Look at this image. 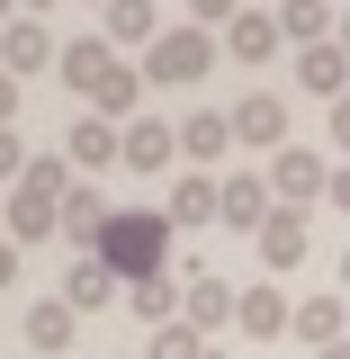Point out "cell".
I'll return each instance as SVG.
<instances>
[{
	"mask_svg": "<svg viewBox=\"0 0 350 359\" xmlns=\"http://www.w3.org/2000/svg\"><path fill=\"white\" fill-rule=\"evenodd\" d=\"M81 180H72V162L63 153H36L27 162V180L9 189V207H0V224H9V243H54L63 233V198H72Z\"/></svg>",
	"mask_w": 350,
	"mask_h": 359,
	"instance_id": "1",
	"label": "cell"
},
{
	"mask_svg": "<svg viewBox=\"0 0 350 359\" xmlns=\"http://www.w3.org/2000/svg\"><path fill=\"white\" fill-rule=\"evenodd\" d=\"M171 233H180V224L162 216V207H117V216L99 224L90 252L117 269V278H153V269H171Z\"/></svg>",
	"mask_w": 350,
	"mask_h": 359,
	"instance_id": "2",
	"label": "cell"
},
{
	"mask_svg": "<svg viewBox=\"0 0 350 359\" xmlns=\"http://www.w3.org/2000/svg\"><path fill=\"white\" fill-rule=\"evenodd\" d=\"M224 36L216 27H162V45L144 54V81H171V90H198L207 72H216Z\"/></svg>",
	"mask_w": 350,
	"mask_h": 359,
	"instance_id": "3",
	"label": "cell"
},
{
	"mask_svg": "<svg viewBox=\"0 0 350 359\" xmlns=\"http://www.w3.org/2000/svg\"><path fill=\"white\" fill-rule=\"evenodd\" d=\"M269 198H278V207H323V198H332V162H323L314 144H278V153H269Z\"/></svg>",
	"mask_w": 350,
	"mask_h": 359,
	"instance_id": "4",
	"label": "cell"
},
{
	"mask_svg": "<svg viewBox=\"0 0 350 359\" xmlns=\"http://www.w3.org/2000/svg\"><path fill=\"white\" fill-rule=\"evenodd\" d=\"M63 162H72V171H108V162H126L117 117H99V108H90V117H72V126H63Z\"/></svg>",
	"mask_w": 350,
	"mask_h": 359,
	"instance_id": "5",
	"label": "cell"
},
{
	"mask_svg": "<svg viewBox=\"0 0 350 359\" xmlns=\"http://www.w3.org/2000/svg\"><path fill=\"white\" fill-rule=\"evenodd\" d=\"M54 63H63V45H54L45 18H9V27H0V72L27 81V72H54Z\"/></svg>",
	"mask_w": 350,
	"mask_h": 359,
	"instance_id": "6",
	"label": "cell"
},
{
	"mask_svg": "<svg viewBox=\"0 0 350 359\" xmlns=\"http://www.w3.org/2000/svg\"><path fill=\"white\" fill-rule=\"evenodd\" d=\"M261 243V269L269 278H288V269H306V243H314V224H306V207H278V216L252 233Z\"/></svg>",
	"mask_w": 350,
	"mask_h": 359,
	"instance_id": "7",
	"label": "cell"
},
{
	"mask_svg": "<svg viewBox=\"0 0 350 359\" xmlns=\"http://www.w3.org/2000/svg\"><path fill=\"white\" fill-rule=\"evenodd\" d=\"M234 332H243V341H278V332H297V306L278 297V278L243 287V306H234Z\"/></svg>",
	"mask_w": 350,
	"mask_h": 359,
	"instance_id": "8",
	"label": "cell"
},
{
	"mask_svg": "<svg viewBox=\"0 0 350 359\" xmlns=\"http://www.w3.org/2000/svg\"><path fill=\"white\" fill-rule=\"evenodd\" d=\"M224 153H234V108H189V117H180V162H189V171H207V162H224Z\"/></svg>",
	"mask_w": 350,
	"mask_h": 359,
	"instance_id": "9",
	"label": "cell"
},
{
	"mask_svg": "<svg viewBox=\"0 0 350 359\" xmlns=\"http://www.w3.org/2000/svg\"><path fill=\"white\" fill-rule=\"evenodd\" d=\"M234 144H252V153H278V144H288V99H278V90H252V99L234 108Z\"/></svg>",
	"mask_w": 350,
	"mask_h": 359,
	"instance_id": "10",
	"label": "cell"
},
{
	"mask_svg": "<svg viewBox=\"0 0 350 359\" xmlns=\"http://www.w3.org/2000/svg\"><path fill=\"white\" fill-rule=\"evenodd\" d=\"M99 36L117 45V54H126V45L153 54V45H162V9H153V0H108V9H99Z\"/></svg>",
	"mask_w": 350,
	"mask_h": 359,
	"instance_id": "11",
	"label": "cell"
},
{
	"mask_svg": "<svg viewBox=\"0 0 350 359\" xmlns=\"http://www.w3.org/2000/svg\"><path fill=\"white\" fill-rule=\"evenodd\" d=\"M278 45H288L278 9H243V18L224 27V54H234V63H278Z\"/></svg>",
	"mask_w": 350,
	"mask_h": 359,
	"instance_id": "12",
	"label": "cell"
},
{
	"mask_svg": "<svg viewBox=\"0 0 350 359\" xmlns=\"http://www.w3.org/2000/svg\"><path fill=\"white\" fill-rule=\"evenodd\" d=\"M117 287H126V278L99 261V252H72V269H63V306H72V314H99Z\"/></svg>",
	"mask_w": 350,
	"mask_h": 359,
	"instance_id": "13",
	"label": "cell"
},
{
	"mask_svg": "<svg viewBox=\"0 0 350 359\" xmlns=\"http://www.w3.org/2000/svg\"><path fill=\"white\" fill-rule=\"evenodd\" d=\"M54 72H63V90H81V99H99V81L117 72V45H108V36H72Z\"/></svg>",
	"mask_w": 350,
	"mask_h": 359,
	"instance_id": "14",
	"label": "cell"
},
{
	"mask_svg": "<svg viewBox=\"0 0 350 359\" xmlns=\"http://www.w3.org/2000/svg\"><path fill=\"white\" fill-rule=\"evenodd\" d=\"M234 306H243V287H224V278H189V297H180V323H198V332H224L234 323Z\"/></svg>",
	"mask_w": 350,
	"mask_h": 359,
	"instance_id": "15",
	"label": "cell"
},
{
	"mask_svg": "<svg viewBox=\"0 0 350 359\" xmlns=\"http://www.w3.org/2000/svg\"><path fill=\"white\" fill-rule=\"evenodd\" d=\"M171 162H180V126H162V117H135V126H126V171L153 180V171H171Z\"/></svg>",
	"mask_w": 350,
	"mask_h": 359,
	"instance_id": "16",
	"label": "cell"
},
{
	"mask_svg": "<svg viewBox=\"0 0 350 359\" xmlns=\"http://www.w3.org/2000/svg\"><path fill=\"white\" fill-rule=\"evenodd\" d=\"M297 81H306L314 99H350V54H342V36H332V45H297Z\"/></svg>",
	"mask_w": 350,
	"mask_h": 359,
	"instance_id": "17",
	"label": "cell"
},
{
	"mask_svg": "<svg viewBox=\"0 0 350 359\" xmlns=\"http://www.w3.org/2000/svg\"><path fill=\"white\" fill-rule=\"evenodd\" d=\"M171 224H224V180H207V171H189V180H171V207H162Z\"/></svg>",
	"mask_w": 350,
	"mask_h": 359,
	"instance_id": "18",
	"label": "cell"
},
{
	"mask_svg": "<svg viewBox=\"0 0 350 359\" xmlns=\"http://www.w3.org/2000/svg\"><path fill=\"white\" fill-rule=\"evenodd\" d=\"M269 216H278L269 180H252V171H234V180H224V224H234V233H261Z\"/></svg>",
	"mask_w": 350,
	"mask_h": 359,
	"instance_id": "19",
	"label": "cell"
},
{
	"mask_svg": "<svg viewBox=\"0 0 350 359\" xmlns=\"http://www.w3.org/2000/svg\"><path fill=\"white\" fill-rule=\"evenodd\" d=\"M72 332H81V314L63 306V297L27 306V351H36V359H63V351H72Z\"/></svg>",
	"mask_w": 350,
	"mask_h": 359,
	"instance_id": "20",
	"label": "cell"
},
{
	"mask_svg": "<svg viewBox=\"0 0 350 359\" xmlns=\"http://www.w3.org/2000/svg\"><path fill=\"white\" fill-rule=\"evenodd\" d=\"M342 314H350V297H342V287L306 297V306H297V341H306V351H332V341H350V332H342Z\"/></svg>",
	"mask_w": 350,
	"mask_h": 359,
	"instance_id": "21",
	"label": "cell"
},
{
	"mask_svg": "<svg viewBox=\"0 0 350 359\" xmlns=\"http://www.w3.org/2000/svg\"><path fill=\"white\" fill-rule=\"evenodd\" d=\"M180 297H189V287H180L171 269H153V278H126V306L144 314L153 332H162V323H180Z\"/></svg>",
	"mask_w": 350,
	"mask_h": 359,
	"instance_id": "22",
	"label": "cell"
},
{
	"mask_svg": "<svg viewBox=\"0 0 350 359\" xmlns=\"http://www.w3.org/2000/svg\"><path fill=\"white\" fill-rule=\"evenodd\" d=\"M90 108H99V117H144V63H117V72H108V81H99V99H90Z\"/></svg>",
	"mask_w": 350,
	"mask_h": 359,
	"instance_id": "23",
	"label": "cell"
},
{
	"mask_svg": "<svg viewBox=\"0 0 350 359\" xmlns=\"http://www.w3.org/2000/svg\"><path fill=\"white\" fill-rule=\"evenodd\" d=\"M288 45H332V0H278Z\"/></svg>",
	"mask_w": 350,
	"mask_h": 359,
	"instance_id": "24",
	"label": "cell"
},
{
	"mask_svg": "<svg viewBox=\"0 0 350 359\" xmlns=\"http://www.w3.org/2000/svg\"><path fill=\"white\" fill-rule=\"evenodd\" d=\"M144 359H207V332H198V323H162Z\"/></svg>",
	"mask_w": 350,
	"mask_h": 359,
	"instance_id": "25",
	"label": "cell"
},
{
	"mask_svg": "<svg viewBox=\"0 0 350 359\" xmlns=\"http://www.w3.org/2000/svg\"><path fill=\"white\" fill-rule=\"evenodd\" d=\"M27 162H36V153H27V144H18V135L0 126V189H18V180H27Z\"/></svg>",
	"mask_w": 350,
	"mask_h": 359,
	"instance_id": "26",
	"label": "cell"
},
{
	"mask_svg": "<svg viewBox=\"0 0 350 359\" xmlns=\"http://www.w3.org/2000/svg\"><path fill=\"white\" fill-rule=\"evenodd\" d=\"M234 18H243V0H189V27H216V36H224Z\"/></svg>",
	"mask_w": 350,
	"mask_h": 359,
	"instance_id": "27",
	"label": "cell"
},
{
	"mask_svg": "<svg viewBox=\"0 0 350 359\" xmlns=\"http://www.w3.org/2000/svg\"><path fill=\"white\" fill-rule=\"evenodd\" d=\"M332 153L350 162V99H332Z\"/></svg>",
	"mask_w": 350,
	"mask_h": 359,
	"instance_id": "28",
	"label": "cell"
},
{
	"mask_svg": "<svg viewBox=\"0 0 350 359\" xmlns=\"http://www.w3.org/2000/svg\"><path fill=\"white\" fill-rule=\"evenodd\" d=\"M323 207H342V216H350V162H332V198H323Z\"/></svg>",
	"mask_w": 350,
	"mask_h": 359,
	"instance_id": "29",
	"label": "cell"
},
{
	"mask_svg": "<svg viewBox=\"0 0 350 359\" xmlns=\"http://www.w3.org/2000/svg\"><path fill=\"white\" fill-rule=\"evenodd\" d=\"M18 117V72H0V126Z\"/></svg>",
	"mask_w": 350,
	"mask_h": 359,
	"instance_id": "30",
	"label": "cell"
},
{
	"mask_svg": "<svg viewBox=\"0 0 350 359\" xmlns=\"http://www.w3.org/2000/svg\"><path fill=\"white\" fill-rule=\"evenodd\" d=\"M9 278H18V243L0 233V287H9Z\"/></svg>",
	"mask_w": 350,
	"mask_h": 359,
	"instance_id": "31",
	"label": "cell"
},
{
	"mask_svg": "<svg viewBox=\"0 0 350 359\" xmlns=\"http://www.w3.org/2000/svg\"><path fill=\"white\" fill-rule=\"evenodd\" d=\"M45 9H54V0H18V18H45Z\"/></svg>",
	"mask_w": 350,
	"mask_h": 359,
	"instance_id": "32",
	"label": "cell"
},
{
	"mask_svg": "<svg viewBox=\"0 0 350 359\" xmlns=\"http://www.w3.org/2000/svg\"><path fill=\"white\" fill-rule=\"evenodd\" d=\"M314 359H350V341H332V351H314Z\"/></svg>",
	"mask_w": 350,
	"mask_h": 359,
	"instance_id": "33",
	"label": "cell"
},
{
	"mask_svg": "<svg viewBox=\"0 0 350 359\" xmlns=\"http://www.w3.org/2000/svg\"><path fill=\"white\" fill-rule=\"evenodd\" d=\"M9 18H18V0H0V27H9Z\"/></svg>",
	"mask_w": 350,
	"mask_h": 359,
	"instance_id": "34",
	"label": "cell"
},
{
	"mask_svg": "<svg viewBox=\"0 0 350 359\" xmlns=\"http://www.w3.org/2000/svg\"><path fill=\"white\" fill-rule=\"evenodd\" d=\"M342 297H350V252H342Z\"/></svg>",
	"mask_w": 350,
	"mask_h": 359,
	"instance_id": "35",
	"label": "cell"
},
{
	"mask_svg": "<svg viewBox=\"0 0 350 359\" xmlns=\"http://www.w3.org/2000/svg\"><path fill=\"white\" fill-rule=\"evenodd\" d=\"M342 54H350V9H342Z\"/></svg>",
	"mask_w": 350,
	"mask_h": 359,
	"instance_id": "36",
	"label": "cell"
},
{
	"mask_svg": "<svg viewBox=\"0 0 350 359\" xmlns=\"http://www.w3.org/2000/svg\"><path fill=\"white\" fill-rule=\"evenodd\" d=\"M207 359H234V351H216V341H207Z\"/></svg>",
	"mask_w": 350,
	"mask_h": 359,
	"instance_id": "37",
	"label": "cell"
},
{
	"mask_svg": "<svg viewBox=\"0 0 350 359\" xmlns=\"http://www.w3.org/2000/svg\"><path fill=\"white\" fill-rule=\"evenodd\" d=\"M99 9H108V0H99Z\"/></svg>",
	"mask_w": 350,
	"mask_h": 359,
	"instance_id": "38",
	"label": "cell"
},
{
	"mask_svg": "<svg viewBox=\"0 0 350 359\" xmlns=\"http://www.w3.org/2000/svg\"><path fill=\"white\" fill-rule=\"evenodd\" d=\"M0 207H9V198H0Z\"/></svg>",
	"mask_w": 350,
	"mask_h": 359,
	"instance_id": "39",
	"label": "cell"
}]
</instances>
